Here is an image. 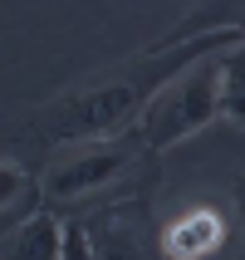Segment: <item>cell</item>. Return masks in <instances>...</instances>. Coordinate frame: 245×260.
<instances>
[{
	"label": "cell",
	"mask_w": 245,
	"mask_h": 260,
	"mask_svg": "<svg viewBox=\"0 0 245 260\" xmlns=\"http://www.w3.org/2000/svg\"><path fill=\"white\" fill-rule=\"evenodd\" d=\"M240 40H245L240 25H221V29H206V35H177L172 29L167 40L118 59L113 69H98L88 79H79V84L59 88L54 99L34 103L29 118H25V143L49 157V152L74 147V143L128 138V133H137V123L152 108V99L187 64L206 59L211 49H231Z\"/></svg>",
	"instance_id": "obj_1"
},
{
	"label": "cell",
	"mask_w": 245,
	"mask_h": 260,
	"mask_svg": "<svg viewBox=\"0 0 245 260\" xmlns=\"http://www.w3.org/2000/svg\"><path fill=\"white\" fill-rule=\"evenodd\" d=\"M235 241H240V255H245V187H240V221H235Z\"/></svg>",
	"instance_id": "obj_9"
},
{
	"label": "cell",
	"mask_w": 245,
	"mask_h": 260,
	"mask_svg": "<svg viewBox=\"0 0 245 260\" xmlns=\"http://www.w3.org/2000/svg\"><path fill=\"white\" fill-rule=\"evenodd\" d=\"M221 118L245 128V40L221 59Z\"/></svg>",
	"instance_id": "obj_8"
},
{
	"label": "cell",
	"mask_w": 245,
	"mask_h": 260,
	"mask_svg": "<svg viewBox=\"0 0 245 260\" xmlns=\"http://www.w3.org/2000/svg\"><path fill=\"white\" fill-rule=\"evenodd\" d=\"M157 152L128 133V138H103V143H74L59 147L40 162V202L59 221H84L103 206L132 202L157 182Z\"/></svg>",
	"instance_id": "obj_2"
},
{
	"label": "cell",
	"mask_w": 245,
	"mask_h": 260,
	"mask_svg": "<svg viewBox=\"0 0 245 260\" xmlns=\"http://www.w3.org/2000/svg\"><path fill=\"white\" fill-rule=\"evenodd\" d=\"M221 59H226V49H211L206 59L187 64V69L152 99V108L143 113L137 138H143L157 157L167 152V147L196 138L201 128H211V123L221 118Z\"/></svg>",
	"instance_id": "obj_3"
},
{
	"label": "cell",
	"mask_w": 245,
	"mask_h": 260,
	"mask_svg": "<svg viewBox=\"0 0 245 260\" xmlns=\"http://www.w3.org/2000/svg\"><path fill=\"white\" fill-rule=\"evenodd\" d=\"M216 20H221V25H240V29H245V10H240V15H221V10H216Z\"/></svg>",
	"instance_id": "obj_10"
},
{
	"label": "cell",
	"mask_w": 245,
	"mask_h": 260,
	"mask_svg": "<svg viewBox=\"0 0 245 260\" xmlns=\"http://www.w3.org/2000/svg\"><path fill=\"white\" fill-rule=\"evenodd\" d=\"M79 226H84V236H88V246H93L98 260H167L162 221H157L147 197L103 206V211L84 216Z\"/></svg>",
	"instance_id": "obj_4"
},
{
	"label": "cell",
	"mask_w": 245,
	"mask_h": 260,
	"mask_svg": "<svg viewBox=\"0 0 245 260\" xmlns=\"http://www.w3.org/2000/svg\"><path fill=\"white\" fill-rule=\"evenodd\" d=\"M64 231L69 221H59L54 211H34L0 236V260H64Z\"/></svg>",
	"instance_id": "obj_6"
},
{
	"label": "cell",
	"mask_w": 245,
	"mask_h": 260,
	"mask_svg": "<svg viewBox=\"0 0 245 260\" xmlns=\"http://www.w3.org/2000/svg\"><path fill=\"white\" fill-rule=\"evenodd\" d=\"M0 177H5V202H0V206H5V211H0L5 231H10V226H20V221H29L34 211H44V202H40V177H29L15 157H5Z\"/></svg>",
	"instance_id": "obj_7"
},
{
	"label": "cell",
	"mask_w": 245,
	"mask_h": 260,
	"mask_svg": "<svg viewBox=\"0 0 245 260\" xmlns=\"http://www.w3.org/2000/svg\"><path fill=\"white\" fill-rule=\"evenodd\" d=\"M231 241V216L216 202L182 206L172 221H162V246L167 260H216Z\"/></svg>",
	"instance_id": "obj_5"
}]
</instances>
